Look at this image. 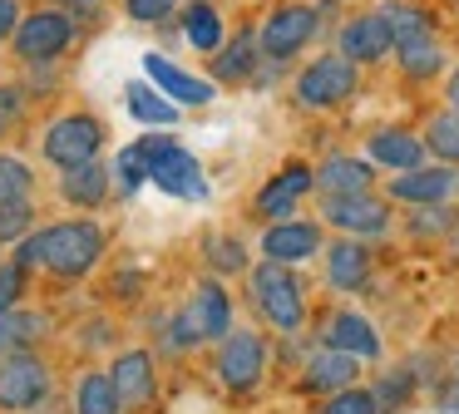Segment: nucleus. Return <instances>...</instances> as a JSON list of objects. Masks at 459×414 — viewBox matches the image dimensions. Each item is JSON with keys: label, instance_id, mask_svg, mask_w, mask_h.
<instances>
[{"label": "nucleus", "instance_id": "obj_26", "mask_svg": "<svg viewBox=\"0 0 459 414\" xmlns=\"http://www.w3.org/2000/svg\"><path fill=\"white\" fill-rule=\"evenodd\" d=\"M380 15H385L395 45H410V39H420V35H435V20H429V10L410 5V0H390V5H380Z\"/></svg>", "mask_w": 459, "mask_h": 414}, {"label": "nucleus", "instance_id": "obj_31", "mask_svg": "<svg viewBox=\"0 0 459 414\" xmlns=\"http://www.w3.org/2000/svg\"><path fill=\"white\" fill-rule=\"evenodd\" d=\"M425 148L435 158H445V163H459V108H449V114H435L425 128Z\"/></svg>", "mask_w": 459, "mask_h": 414}, {"label": "nucleus", "instance_id": "obj_18", "mask_svg": "<svg viewBox=\"0 0 459 414\" xmlns=\"http://www.w3.org/2000/svg\"><path fill=\"white\" fill-rule=\"evenodd\" d=\"M301 384H307L311 394H336V390H346V384H356V355L326 345L321 355H311V360H307Z\"/></svg>", "mask_w": 459, "mask_h": 414}, {"label": "nucleus", "instance_id": "obj_10", "mask_svg": "<svg viewBox=\"0 0 459 414\" xmlns=\"http://www.w3.org/2000/svg\"><path fill=\"white\" fill-rule=\"evenodd\" d=\"M459 193V168H410V173L390 177V197L415 207H439Z\"/></svg>", "mask_w": 459, "mask_h": 414}, {"label": "nucleus", "instance_id": "obj_23", "mask_svg": "<svg viewBox=\"0 0 459 414\" xmlns=\"http://www.w3.org/2000/svg\"><path fill=\"white\" fill-rule=\"evenodd\" d=\"M326 276H331L336 291H360L366 276H370V252L360 242H336L326 252Z\"/></svg>", "mask_w": 459, "mask_h": 414}, {"label": "nucleus", "instance_id": "obj_3", "mask_svg": "<svg viewBox=\"0 0 459 414\" xmlns=\"http://www.w3.org/2000/svg\"><path fill=\"white\" fill-rule=\"evenodd\" d=\"M143 153H149V183H159V193L169 197H208V183H203V168L188 148H178L173 138H139Z\"/></svg>", "mask_w": 459, "mask_h": 414}, {"label": "nucleus", "instance_id": "obj_19", "mask_svg": "<svg viewBox=\"0 0 459 414\" xmlns=\"http://www.w3.org/2000/svg\"><path fill=\"white\" fill-rule=\"evenodd\" d=\"M370 163L366 158H326L316 168V187L321 197H346V193H370Z\"/></svg>", "mask_w": 459, "mask_h": 414}, {"label": "nucleus", "instance_id": "obj_16", "mask_svg": "<svg viewBox=\"0 0 459 414\" xmlns=\"http://www.w3.org/2000/svg\"><path fill=\"white\" fill-rule=\"evenodd\" d=\"M183 311L193 315V325H198L203 341H222V335L232 331V301H228V291H222L218 281H203Z\"/></svg>", "mask_w": 459, "mask_h": 414}, {"label": "nucleus", "instance_id": "obj_29", "mask_svg": "<svg viewBox=\"0 0 459 414\" xmlns=\"http://www.w3.org/2000/svg\"><path fill=\"white\" fill-rule=\"evenodd\" d=\"M129 114L139 118V124H159V128H169L173 118H178V104H173L169 94H163L159 84H129Z\"/></svg>", "mask_w": 459, "mask_h": 414}, {"label": "nucleus", "instance_id": "obj_21", "mask_svg": "<svg viewBox=\"0 0 459 414\" xmlns=\"http://www.w3.org/2000/svg\"><path fill=\"white\" fill-rule=\"evenodd\" d=\"M109 183H114V168H100V158H94V163L65 168V177H60V193L70 197L74 207H100L104 197H109Z\"/></svg>", "mask_w": 459, "mask_h": 414}, {"label": "nucleus", "instance_id": "obj_34", "mask_svg": "<svg viewBox=\"0 0 459 414\" xmlns=\"http://www.w3.org/2000/svg\"><path fill=\"white\" fill-rule=\"evenodd\" d=\"M321 414H380V400H376V390L346 384V390H336L326 404H321Z\"/></svg>", "mask_w": 459, "mask_h": 414}, {"label": "nucleus", "instance_id": "obj_13", "mask_svg": "<svg viewBox=\"0 0 459 414\" xmlns=\"http://www.w3.org/2000/svg\"><path fill=\"white\" fill-rule=\"evenodd\" d=\"M143 74H149V84H159L163 94L173 99V104H212L218 99V89L208 84V79H198V74H183L173 59H163V55H143Z\"/></svg>", "mask_w": 459, "mask_h": 414}, {"label": "nucleus", "instance_id": "obj_24", "mask_svg": "<svg viewBox=\"0 0 459 414\" xmlns=\"http://www.w3.org/2000/svg\"><path fill=\"white\" fill-rule=\"evenodd\" d=\"M183 35H188L193 49L212 55V49H222V15L208 5V0H193V5L183 10Z\"/></svg>", "mask_w": 459, "mask_h": 414}, {"label": "nucleus", "instance_id": "obj_42", "mask_svg": "<svg viewBox=\"0 0 459 414\" xmlns=\"http://www.w3.org/2000/svg\"><path fill=\"white\" fill-rule=\"evenodd\" d=\"M449 104L459 108V69H455V74H449Z\"/></svg>", "mask_w": 459, "mask_h": 414}, {"label": "nucleus", "instance_id": "obj_15", "mask_svg": "<svg viewBox=\"0 0 459 414\" xmlns=\"http://www.w3.org/2000/svg\"><path fill=\"white\" fill-rule=\"evenodd\" d=\"M311 187H316V173H311L307 163H287V168H281V173L257 193V212H262V217H291L297 197L311 193Z\"/></svg>", "mask_w": 459, "mask_h": 414}, {"label": "nucleus", "instance_id": "obj_28", "mask_svg": "<svg viewBox=\"0 0 459 414\" xmlns=\"http://www.w3.org/2000/svg\"><path fill=\"white\" fill-rule=\"evenodd\" d=\"M395 55H400V69H405L410 79H435L439 69H445V49H439L435 35H420V39H410V45H395Z\"/></svg>", "mask_w": 459, "mask_h": 414}, {"label": "nucleus", "instance_id": "obj_7", "mask_svg": "<svg viewBox=\"0 0 459 414\" xmlns=\"http://www.w3.org/2000/svg\"><path fill=\"white\" fill-rule=\"evenodd\" d=\"M50 394V370L30 350L0 360V410H35Z\"/></svg>", "mask_w": 459, "mask_h": 414}, {"label": "nucleus", "instance_id": "obj_25", "mask_svg": "<svg viewBox=\"0 0 459 414\" xmlns=\"http://www.w3.org/2000/svg\"><path fill=\"white\" fill-rule=\"evenodd\" d=\"M257 49H262L257 35H238L232 45L218 49V59H212V74L228 79V84H238V79H252V69H257Z\"/></svg>", "mask_w": 459, "mask_h": 414}, {"label": "nucleus", "instance_id": "obj_43", "mask_svg": "<svg viewBox=\"0 0 459 414\" xmlns=\"http://www.w3.org/2000/svg\"><path fill=\"white\" fill-rule=\"evenodd\" d=\"M74 5H94V0H74Z\"/></svg>", "mask_w": 459, "mask_h": 414}, {"label": "nucleus", "instance_id": "obj_22", "mask_svg": "<svg viewBox=\"0 0 459 414\" xmlns=\"http://www.w3.org/2000/svg\"><path fill=\"white\" fill-rule=\"evenodd\" d=\"M109 380H114V390H119L124 404H143L153 394V360H149V350L119 355L114 370H109Z\"/></svg>", "mask_w": 459, "mask_h": 414}, {"label": "nucleus", "instance_id": "obj_27", "mask_svg": "<svg viewBox=\"0 0 459 414\" xmlns=\"http://www.w3.org/2000/svg\"><path fill=\"white\" fill-rule=\"evenodd\" d=\"M119 410H124V400L109 375H84L74 384V414H119Z\"/></svg>", "mask_w": 459, "mask_h": 414}, {"label": "nucleus", "instance_id": "obj_33", "mask_svg": "<svg viewBox=\"0 0 459 414\" xmlns=\"http://www.w3.org/2000/svg\"><path fill=\"white\" fill-rule=\"evenodd\" d=\"M30 168L21 158H0V207L5 203H30Z\"/></svg>", "mask_w": 459, "mask_h": 414}, {"label": "nucleus", "instance_id": "obj_8", "mask_svg": "<svg viewBox=\"0 0 459 414\" xmlns=\"http://www.w3.org/2000/svg\"><path fill=\"white\" fill-rule=\"evenodd\" d=\"M267 370V345L262 335L252 331H228L222 335V350H218V375L228 390H252Z\"/></svg>", "mask_w": 459, "mask_h": 414}, {"label": "nucleus", "instance_id": "obj_2", "mask_svg": "<svg viewBox=\"0 0 459 414\" xmlns=\"http://www.w3.org/2000/svg\"><path fill=\"white\" fill-rule=\"evenodd\" d=\"M252 301H257V311L267 315L277 331H297L301 321H307V296H301V281L287 272V262H262L257 272H252Z\"/></svg>", "mask_w": 459, "mask_h": 414}, {"label": "nucleus", "instance_id": "obj_17", "mask_svg": "<svg viewBox=\"0 0 459 414\" xmlns=\"http://www.w3.org/2000/svg\"><path fill=\"white\" fill-rule=\"evenodd\" d=\"M326 345L356 355V360H376V355H380L376 325H370L366 315H356V311H336V315H331V321H326Z\"/></svg>", "mask_w": 459, "mask_h": 414}, {"label": "nucleus", "instance_id": "obj_6", "mask_svg": "<svg viewBox=\"0 0 459 414\" xmlns=\"http://www.w3.org/2000/svg\"><path fill=\"white\" fill-rule=\"evenodd\" d=\"M70 39H74V20L65 15V10H35V15H25L21 30H15V55L30 59V65H45V59H55Z\"/></svg>", "mask_w": 459, "mask_h": 414}, {"label": "nucleus", "instance_id": "obj_41", "mask_svg": "<svg viewBox=\"0 0 459 414\" xmlns=\"http://www.w3.org/2000/svg\"><path fill=\"white\" fill-rule=\"evenodd\" d=\"M15 30H21V5L15 0H0V39L15 35Z\"/></svg>", "mask_w": 459, "mask_h": 414}, {"label": "nucleus", "instance_id": "obj_14", "mask_svg": "<svg viewBox=\"0 0 459 414\" xmlns=\"http://www.w3.org/2000/svg\"><path fill=\"white\" fill-rule=\"evenodd\" d=\"M262 252L272 256V262H307V256L321 252V227L316 222H291V217H281L277 227H267V237H262Z\"/></svg>", "mask_w": 459, "mask_h": 414}, {"label": "nucleus", "instance_id": "obj_12", "mask_svg": "<svg viewBox=\"0 0 459 414\" xmlns=\"http://www.w3.org/2000/svg\"><path fill=\"white\" fill-rule=\"evenodd\" d=\"M390 49H395V35H390L385 15H356L346 20V30H341V55L356 59V65H376V59H385Z\"/></svg>", "mask_w": 459, "mask_h": 414}, {"label": "nucleus", "instance_id": "obj_11", "mask_svg": "<svg viewBox=\"0 0 459 414\" xmlns=\"http://www.w3.org/2000/svg\"><path fill=\"white\" fill-rule=\"evenodd\" d=\"M321 217H326L331 227H341V232H351V237H376V232H385V222H390L385 203L370 197V193L326 197V203H321Z\"/></svg>", "mask_w": 459, "mask_h": 414}, {"label": "nucleus", "instance_id": "obj_9", "mask_svg": "<svg viewBox=\"0 0 459 414\" xmlns=\"http://www.w3.org/2000/svg\"><path fill=\"white\" fill-rule=\"evenodd\" d=\"M316 35V10H307V5H281V10H272L267 20H262V55L267 59H291L307 39Z\"/></svg>", "mask_w": 459, "mask_h": 414}, {"label": "nucleus", "instance_id": "obj_30", "mask_svg": "<svg viewBox=\"0 0 459 414\" xmlns=\"http://www.w3.org/2000/svg\"><path fill=\"white\" fill-rule=\"evenodd\" d=\"M40 331H45L40 315H30V311H5V315H0V360H5V355L30 350V345L40 341Z\"/></svg>", "mask_w": 459, "mask_h": 414}, {"label": "nucleus", "instance_id": "obj_4", "mask_svg": "<svg viewBox=\"0 0 459 414\" xmlns=\"http://www.w3.org/2000/svg\"><path fill=\"white\" fill-rule=\"evenodd\" d=\"M356 59H346V55H321V59H311L307 69H301V79H297V99L307 108H336V104H346L351 94H356Z\"/></svg>", "mask_w": 459, "mask_h": 414}, {"label": "nucleus", "instance_id": "obj_36", "mask_svg": "<svg viewBox=\"0 0 459 414\" xmlns=\"http://www.w3.org/2000/svg\"><path fill=\"white\" fill-rule=\"evenodd\" d=\"M124 10H129V20H139V25H159V20H169L173 10H178V0H124Z\"/></svg>", "mask_w": 459, "mask_h": 414}, {"label": "nucleus", "instance_id": "obj_32", "mask_svg": "<svg viewBox=\"0 0 459 414\" xmlns=\"http://www.w3.org/2000/svg\"><path fill=\"white\" fill-rule=\"evenodd\" d=\"M114 177H119V193H139L143 183H149V153H143V143H129L119 158H114Z\"/></svg>", "mask_w": 459, "mask_h": 414}, {"label": "nucleus", "instance_id": "obj_1", "mask_svg": "<svg viewBox=\"0 0 459 414\" xmlns=\"http://www.w3.org/2000/svg\"><path fill=\"white\" fill-rule=\"evenodd\" d=\"M104 252V232L94 222H55L40 227L35 237L21 242V256L15 262L30 272V266H45L55 276H84Z\"/></svg>", "mask_w": 459, "mask_h": 414}, {"label": "nucleus", "instance_id": "obj_37", "mask_svg": "<svg viewBox=\"0 0 459 414\" xmlns=\"http://www.w3.org/2000/svg\"><path fill=\"white\" fill-rule=\"evenodd\" d=\"M21 286H25V266H21V262H5V266H0V315L15 311V301H21Z\"/></svg>", "mask_w": 459, "mask_h": 414}, {"label": "nucleus", "instance_id": "obj_35", "mask_svg": "<svg viewBox=\"0 0 459 414\" xmlns=\"http://www.w3.org/2000/svg\"><path fill=\"white\" fill-rule=\"evenodd\" d=\"M30 203H5L0 207V242H15V237L30 232Z\"/></svg>", "mask_w": 459, "mask_h": 414}, {"label": "nucleus", "instance_id": "obj_5", "mask_svg": "<svg viewBox=\"0 0 459 414\" xmlns=\"http://www.w3.org/2000/svg\"><path fill=\"white\" fill-rule=\"evenodd\" d=\"M100 148H104V128H100V118H90V114H65L60 124H50V134H45V158H50L55 168L94 163Z\"/></svg>", "mask_w": 459, "mask_h": 414}, {"label": "nucleus", "instance_id": "obj_44", "mask_svg": "<svg viewBox=\"0 0 459 414\" xmlns=\"http://www.w3.org/2000/svg\"><path fill=\"white\" fill-rule=\"evenodd\" d=\"M455 380H459V375H455Z\"/></svg>", "mask_w": 459, "mask_h": 414}, {"label": "nucleus", "instance_id": "obj_38", "mask_svg": "<svg viewBox=\"0 0 459 414\" xmlns=\"http://www.w3.org/2000/svg\"><path fill=\"white\" fill-rule=\"evenodd\" d=\"M208 252H212V266H218V272H242V266H247L242 242H228V237H212Z\"/></svg>", "mask_w": 459, "mask_h": 414}, {"label": "nucleus", "instance_id": "obj_40", "mask_svg": "<svg viewBox=\"0 0 459 414\" xmlns=\"http://www.w3.org/2000/svg\"><path fill=\"white\" fill-rule=\"evenodd\" d=\"M405 394H410V375H405V380H395V375H390V380L376 390V400H380V404H400Z\"/></svg>", "mask_w": 459, "mask_h": 414}, {"label": "nucleus", "instance_id": "obj_39", "mask_svg": "<svg viewBox=\"0 0 459 414\" xmlns=\"http://www.w3.org/2000/svg\"><path fill=\"white\" fill-rule=\"evenodd\" d=\"M21 89H0V134H5V128H15V118H21Z\"/></svg>", "mask_w": 459, "mask_h": 414}, {"label": "nucleus", "instance_id": "obj_20", "mask_svg": "<svg viewBox=\"0 0 459 414\" xmlns=\"http://www.w3.org/2000/svg\"><path fill=\"white\" fill-rule=\"evenodd\" d=\"M370 158H376L380 168L410 173V168H420V158H425V138L405 134V128H380V134L370 138Z\"/></svg>", "mask_w": 459, "mask_h": 414}]
</instances>
